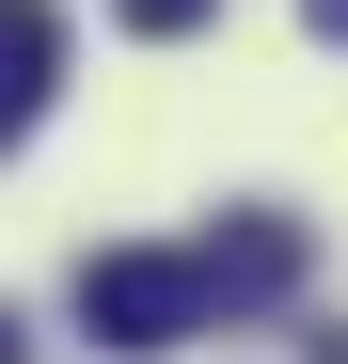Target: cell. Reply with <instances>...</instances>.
Returning a JSON list of instances; mask_svg holds the SVG:
<instances>
[{"instance_id": "obj_1", "label": "cell", "mask_w": 348, "mask_h": 364, "mask_svg": "<svg viewBox=\"0 0 348 364\" xmlns=\"http://www.w3.org/2000/svg\"><path fill=\"white\" fill-rule=\"evenodd\" d=\"M80 333L95 348H190V333H222V301L190 254H80Z\"/></svg>"}, {"instance_id": "obj_2", "label": "cell", "mask_w": 348, "mask_h": 364, "mask_svg": "<svg viewBox=\"0 0 348 364\" xmlns=\"http://www.w3.org/2000/svg\"><path fill=\"white\" fill-rule=\"evenodd\" d=\"M190 269H206V301H222V317H269V301L301 285V222H222Z\"/></svg>"}, {"instance_id": "obj_3", "label": "cell", "mask_w": 348, "mask_h": 364, "mask_svg": "<svg viewBox=\"0 0 348 364\" xmlns=\"http://www.w3.org/2000/svg\"><path fill=\"white\" fill-rule=\"evenodd\" d=\"M48 95H64V16H48V0H0V143H16Z\"/></svg>"}, {"instance_id": "obj_4", "label": "cell", "mask_w": 348, "mask_h": 364, "mask_svg": "<svg viewBox=\"0 0 348 364\" xmlns=\"http://www.w3.org/2000/svg\"><path fill=\"white\" fill-rule=\"evenodd\" d=\"M111 16H127L143 48H174V32H206V16H222V0H111Z\"/></svg>"}, {"instance_id": "obj_5", "label": "cell", "mask_w": 348, "mask_h": 364, "mask_svg": "<svg viewBox=\"0 0 348 364\" xmlns=\"http://www.w3.org/2000/svg\"><path fill=\"white\" fill-rule=\"evenodd\" d=\"M317 32H348V0H317Z\"/></svg>"}, {"instance_id": "obj_6", "label": "cell", "mask_w": 348, "mask_h": 364, "mask_svg": "<svg viewBox=\"0 0 348 364\" xmlns=\"http://www.w3.org/2000/svg\"><path fill=\"white\" fill-rule=\"evenodd\" d=\"M0 364H16V317H0Z\"/></svg>"}]
</instances>
